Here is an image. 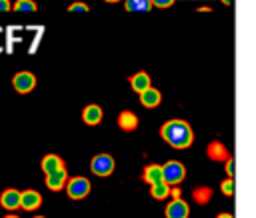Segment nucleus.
I'll return each instance as SVG.
<instances>
[{"mask_svg": "<svg viewBox=\"0 0 256 218\" xmlns=\"http://www.w3.org/2000/svg\"><path fill=\"white\" fill-rule=\"evenodd\" d=\"M130 86H132V90L134 92H144L146 88H150L152 86V80H150V76H148V72H136L132 78H130Z\"/></svg>", "mask_w": 256, "mask_h": 218, "instance_id": "nucleus-15", "label": "nucleus"}, {"mask_svg": "<svg viewBox=\"0 0 256 218\" xmlns=\"http://www.w3.org/2000/svg\"><path fill=\"white\" fill-rule=\"evenodd\" d=\"M216 218H234V216H232V214H218Z\"/></svg>", "mask_w": 256, "mask_h": 218, "instance_id": "nucleus-26", "label": "nucleus"}, {"mask_svg": "<svg viewBox=\"0 0 256 218\" xmlns=\"http://www.w3.org/2000/svg\"><path fill=\"white\" fill-rule=\"evenodd\" d=\"M68 12H80V14H86V12H90V6L84 4V2H74V4L68 6Z\"/></svg>", "mask_w": 256, "mask_h": 218, "instance_id": "nucleus-21", "label": "nucleus"}, {"mask_svg": "<svg viewBox=\"0 0 256 218\" xmlns=\"http://www.w3.org/2000/svg\"><path fill=\"white\" fill-rule=\"evenodd\" d=\"M234 168H236V166H234V158L230 156V158L226 160V174H228L230 178H234Z\"/></svg>", "mask_w": 256, "mask_h": 218, "instance_id": "nucleus-24", "label": "nucleus"}, {"mask_svg": "<svg viewBox=\"0 0 256 218\" xmlns=\"http://www.w3.org/2000/svg\"><path fill=\"white\" fill-rule=\"evenodd\" d=\"M66 180H68V172H66V168L56 170V172H52V174H46V186H48V190H52V192H60V190H64Z\"/></svg>", "mask_w": 256, "mask_h": 218, "instance_id": "nucleus-8", "label": "nucleus"}, {"mask_svg": "<svg viewBox=\"0 0 256 218\" xmlns=\"http://www.w3.org/2000/svg\"><path fill=\"white\" fill-rule=\"evenodd\" d=\"M160 136L176 150H186L194 144V130L186 120L174 118L164 122V126L160 128Z\"/></svg>", "mask_w": 256, "mask_h": 218, "instance_id": "nucleus-1", "label": "nucleus"}, {"mask_svg": "<svg viewBox=\"0 0 256 218\" xmlns=\"http://www.w3.org/2000/svg\"><path fill=\"white\" fill-rule=\"evenodd\" d=\"M4 218H20V216H16V214H8V216H4Z\"/></svg>", "mask_w": 256, "mask_h": 218, "instance_id": "nucleus-28", "label": "nucleus"}, {"mask_svg": "<svg viewBox=\"0 0 256 218\" xmlns=\"http://www.w3.org/2000/svg\"><path fill=\"white\" fill-rule=\"evenodd\" d=\"M0 204H2V208L8 210V212L20 208V190H16V188H6V190L2 192V196H0Z\"/></svg>", "mask_w": 256, "mask_h": 218, "instance_id": "nucleus-9", "label": "nucleus"}, {"mask_svg": "<svg viewBox=\"0 0 256 218\" xmlns=\"http://www.w3.org/2000/svg\"><path fill=\"white\" fill-rule=\"evenodd\" d=\"M150 192H152V198L154 200H166L170 196V186L164 180H160L156 184H150Z\"/></svg>", "mask_w": 256, "mask_h": 218, "instance_id": "nucleus-18", "label": "nucleus"}, {"mask_svg": "<svg viewBox=\"0 0 256 218\" xmlns=\"http://www.w3.org/2000/svg\"><path fill=\"white\" fill-rule=\"evenodd\" d=\"M138 124H140V120H138V116H136L132 110H122V112L118 114V126H120L124 132H134V130L138 128Z\"/></svg>", "mask_w": 256, "mask_h": 218, "instance_id": "nucleus-10", "label": "nucleus"}, {"mask_svg": "<svg viewBox=\"0 0 256 218\" xmlns=\"http://www.w3.org/2000/svg\"><path fill=\"white\" fill-rule=\"evenodd\" d=\"M12 10L20 12V14H34L38 10V6L34 0H16V4H12Z\"/></svg>", "mask_w": 256, "mask_h": 218, "instance_id": "nucleus-19", "label": "nucleus"}, {"mask_svg": "<svg viewBox=\"0 0 256 218\" xmlns=\"http://www.w3.org/2000/svg\"><path fill=\"white\" fill-rule=\"evenodd\" d=\"M10 10H12V2L10 0H0V14L10 12Z\"/></svg>", "mask_w": 256, "mask_h": 218, "instance_id": "nucleus-25", "label": "nucleus"}, {"mask_svg": "<svg viewBox=\"0 0 256 218\" xmlns=\"http://www.w3.org/2000/svg\"><path fill=\"white\" fill-rule=\"evenodd\" d=\"M152 2V6H156V8H170L172 4H174V0H150Z\"/></svg>", "mask_w": 256, "mask_h": 218, "instance_id": "nucleus-23", "label": "nucleus"}, {"mask_svg": "<svg viewBox=\"0 0 256 218\" xmlns=\"http://www.w3.org/2000/svg\"><path fill=\"white\" fill-rule=\"evenodd\" d=\"M40 166H42V172H44V174H52V172H56V170L66 168V166H64V160H62L58 154H46V156L42 158Z\"/></svg>", "mask_w": 256, "mask_h": 218, "instance_id": "nucleus-13", "label": "nucleus"}, {"mask_svg": "<svg viewBox=\"0 0 256 218\" xmlns=\"http://www.w3.org/2000/svg\"><path fill=\"white\" fill-rule=\"evenodd\" d=\"M12 86H14L16 92H20V94H28V92H32V90L36 88V76H34L32 72H28V70H22V72L14 74V78H12Z\"/></svg>", "mask_w": 256, "mask_h": 218, "instance_id": "nucleus-5", "label": "nucleus"}, {"mask_svg": "<svg viewBox=\"0 0 256 218\" xmlns=\"http://www.w3.org/2000/svg\"><path fill=\"white\" fill-rule=\"evenodd\" d=\"M160 102H162V94H160V90H156V88H146L144 92H140V104L144 106V108H156V106H160Z\"/></svg>", "mask_w": 256, "mask_h": 218, "instance_id": "nucleus-11", "label": "nucleus"}, {"mask_svg": "<svg viewBox=\"0 0 256 218\" xmlns=\"http://www.w3.org/2000/svg\"><path fill=\"white\" fill-rule=\"evenodd\" d=\"M116 168V160L110 156V154H96L92 160H90V170L92 174L100 176V178H106L114 172Z\"/></svg>", "mask_w": 256, "mask_h": 218, "instance_id": "nucleus-3", "label": "nucleus"}, {"mask_svg": "<svg viewBox=\"0 0 256 218\" xmlns=\"http://www.w3.org/2000/svg\"><path fill=\"white\" fill-rule=\"evenodd\" d=\"M142 180H144L146 184H156V182H160V180H162V168H160L158 164H148V166L144 168Z\"/></svg>", "mask_w": 256, "mask_h": 218, "instance_id": "nucleus-16", "label": "nucleus"}, {"mask_svg": "<svg viewBox=\"0 0 256 218\" xmlns=\"http://www.w3.org/2000/svg\"><path fill=\"white\" fill-rule=\"evenodd\" d=\"M188 202H184L182 198H172V202L166 206V218H188Z\"/></svg>", "mask_w": 256, "mask_h": 218, "instance_id": "nucleus-7", "label": "nucleus"}, {"mask_svg": "<svg viewBox=\"0 0 256 218\" xmlns=\"http://www.w3.org/2000/svg\"><path fill=\"white\" fill-rule=\"evenodd\" d=\"M220 188H222V192H224L226 196H232V194H234V178L228 176V178L220 184Z\"/></svg>", "mask_w": 256, "mask_h": 218, "instance_id": "nucleus-22", "label": "nucleus"}, {"mask_svg": "<svg viewBox=\"0 0 256 218\" xmlns=\"http://www.w3.org/2000/svg\"><path fill=\"white\" fill-rule=\"evenodd\" d=\"M220 2H222V4H226V6H232V2H234V0H220Z\"/></svg>", "mask_w": 256, "mask_h": 218, "instance_id": "nucleus-27", "label": "nucleus"}, {"mask_svg": "<svg viewBox=\"0 0 256 218\" xmlns=\"http://www.w3.org/2000/svg\"><path fill=\"white\" fill-rule=\"evenodd\" d=\"M90 190H92V186H90V180L88 178L76 176L72 180H66V194L72 200H84L90 194Z\"/></svg>", "mask_w": 256, "mask_h": 218, "instance_id": "nucleus-4", "label": "nucleus"}, {"mask_svg": "<svg viewBox=\"0 0 256 218\" xmlns=\"http://www.w3.org/2000/svg\"><path fill=\"white\" fill-rule=\"evenodd\" d=\"M124 8L126 12H150L154 6L150 0H124Z\"/></svg>", "mask_w": 256, "mask_h": 218, "instance_id": "nucleus-17", "label": "nucleus"}, {"mask_svg": "<svg viewBox=\"0 0 256 218\" xmlns=\"http://www.w3.org/2000/svg\"><path fill=\"white\" fill-rule=\"evenodd\" d=\"M102 116H104V112H102V108H100L98 104H88V106L84 108V112H82V120H84L88 126L100 124V122H102Z\"/></svg>", "mask_w": 256, "mask_h": 218, "instance_id": "nucleus-12", "label": "nucleus"}, {"mask_svg": "<svg viewBox=\"0 0 256 218\" xmlns=\"http://www.w3.org/2000/svg\"><path fill=\"white\" fill-rule=\"evenodd\" d=\"M34 218H46V216H34Z\"/></svg>", "mask_w": 256, "mask_h": 218, "instance_id": "nucleus-30", "label": "nucleus"}, {"mask_svg": "<svg viewBox=\"0 0 256 218\" xmlns=\"http://www.w3.org/2000/svg\"><path fill=\"white\" fill-rule=\"evenodd\" d=\"M42 206V194L36 190H24L20 192V208L26 212H34Z\"/></svg>", "mask_w": 256, "mask_h": 218, "instance_id": "nucleus-6", "label": "nucleus"}, {"mask_svg": "<svg viewBox=\"0 0 256 218\" xmlns=\"http://www.w3.org/2000/svg\"><path fill=\"white\" fill-rule=\"evenodd\" d=\"M160 168H162V180H164L168 186H178V184H182L184 178H186V168H184V164H180V162H176V160H170V162H166V164L160 166Z\"/></svg>", "mask_w": 256, "mask_h": 218, "instance_id": "nucleus-2", "label": "nucleus"}, {"mask_svg": "<svg viewBox=\"0 0 256 218\" xmlns=\"http://www.w3.org/2000/svg\"><path fill=\"white\" fill-rule=\"evenodd\" d=\"M206 154H208V158H210V160H214V162H226V160L230 158V154H228L226 146H224V144H220V142H212V144H208Z\"/></svg>", "mask_w": 256, "mask_h": 218, "instance_id": "nucleus-14", "label": "nucleus"}, {"mask_svg": "<svg viewBox=\"0 0 256 218\" xmlns=\"http://www.w3.org/2000/svg\"><path fill=\"white\" fill-rule=\"evenodd\" d=\"M210 196H212V190L206 188V186H198V188L194 190V200H196L198 204H206V202L210 200Z\"/></svg>", "mask_w": 256, "mask_h": 218, "instance_id": "nucleus-20", "label": "nucleus"}, {"mask_svg": "<svg viewBox=\"0 0 256 218\" xmlns=\"http://www.w3.org/2000/svg\"><path fill=\"white\" fill-rule=\"evenodd\" d=\"M104 2H108V4H116V2H120V0H104Z\"/></svg>", "mask_w": 256, "mask_h": 218, "instance_id": "nucleus-29", "label": "nucleus"}]
</instances>
